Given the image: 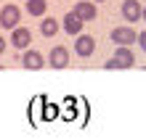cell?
Listing matches in <instances>:
<instances>
[{"instance_id": "obj_1", "label": "cell", "mask_w": 146, "mask_h": 140, "mask_svg": "<svg viewBox=\"0 0 146 140\" xmlns=\"http://www.w3.org/2000/svg\"><path fill=\"white\" fill-rule=\"evenodd\" d=\"M135 64V56H133V50H130V45H119L117 50H114V58H109L106 61V69H130Z\"/></svg>"}, {"instance_id": "obj_2", "label": "cell", "mask_w": 146, "mask_h": 140, "mask_svg": "<svg viewBox=\"0 0 146 140\" xmlns=\"http://www.w3.org/2000/svg\"><path fill=\"white\" fill-rule=\"evenodd\" d=\"M16 24H21V8L13 5V3H8L3 11H0V27L3 29H13Z\"/></svg>"}, {"instance_id": "obj_3", "label": "cell", "mask_w": 146, "mask_h": 140, "mask_svg": "<svg viewBox=\"0 0 146 140\" xmlns=\"http://www.w3.org/2000/svg\"><path fill=\"white\" fill-rule=\"evenodd\" d=\"M29 42H32V32L27 27H21V24H16L11 29V45L16 50H24V48H29Z\"/></svg>"}, {"instance_id": "obj_4", "label": "cell", "mask_w": 146, "mask_h": 140, "mask_svg": "<svg viewBox=\"0 0 146 140\" xmlns=\"http://www.w3.org/2000/svg\"><path fill=\"white\" fill-rule=\"evenodd\" d=\"M93 50H96V40H93V34H77V40H74V53L80 56V58H88L93 56Z\"/></svg>"}, {"instance_id": "obj_5", "label": "cell", "mask_w": 146, "mask_h": 140, "mask_svg": "<svg viewBox=\"0 0 146 140\" xmlns=\"http://www.w3.org/2000/svg\"><path fill=\"white\" fill-rule=\"evenodd\" d=\"M135 34H138V32H135L133 27H114L109 37H111L114 45H133V42H135Z\"/></svg>"}, {"instance_id": "obj_6", "label": "cell", "mask_w": 146, "mask_h": 140, "mask_svg": "<svg viewBox=\"0 0 146 140\" xmlns=\"http://www.w3.org/2000/svg\"><path fill=\"white\" fill-rule=\"evenodd\" d=\"M21 66L24 69H29V72H40L42 66H45V56L40 53V50H27V53L21 56Z\"/></svg>"}, {"instance_id": "obj_7", "label": "cell", "mask_w": 146, "mask_h": 140, "mask_svg": "<svg viewBox=\"0 0 146 140\" xmlns=\"http://www.w3.org/2000/svg\"><path fill=\"white\" fill-rule=\"evenodd\" d=\"M141 11H143V5L138 3V0H125L122 5H119V13L125 16V21L127 24H135L141 19Z\"/></svg>"}, {"instance_id": "obj_8", "label": "cell", "mask_w": 146, "mask_h": 140, "mask_svg": "<svg viewBox=\"0 0 146 140\" xmlns=\"http://www.w3.org/2000/svg\"><path fill=\"white\" fill-rule=\"evenodd\" d=\"M50 69H66L69 66V50H66L64 45H56L53 50H50Z\"/></svg>"}, {"instance_id": "obj_9", "label": "cell", "mask_w": 146, "mask_h": 140, "mask_svg": "<svg viewBox=\"0 0 146 140\" xmlns=\"http://www.w3.org/2000/svg\"><path fill=\"white\" fill-rule=\"evenodd\" d=\"M72 11H74L77 16H80L82 21H93V19L98 16V11H96V3H93V0H80V3H77V5L72 8Z\"/></svg>"}, {"instance_id": "obj_10", "label": "cell", "mask_w": 146, "mask_h": 140, "mask_svg": "<svg viewBox=\"0 0 146 140\" xmlns=\"http://www.w3.org/2000/svg\"><path fill=\"white\" fill-rule=\"evenodd\" d=\"M82 24H85V21L80 19V16H77L74 11H69V13L64 16L61 27H64V32H66V34H80V32H82Z\"/></svg>"}, {"instance_id": "obj_11", "label": "cell", "mask_w": 146, "mask_h": 140, "mask_svg": "<svg viewBox=\"0 0 146 140\" xmlns=\"http://www.w3.org/2000/svg\"><path fill=\"white\" fill-rule=\"evenodd\" d=\"M24 8H27L29 16H42V13L48 11V3H45V0H27Z\"/></svg>"}, {"instance_id": "obj_12", "label": "cell", "mask_w": 146, "mask_h": 140, "mask_svg": "<svg viewBox=\"0 0 146 140\" xmlns=\"http://www.w3.org/2000/svg\"><path fill=\"white\" fill-rule=\"evenodd\" d=\"M58 32V21L50 16V19H42L40 21V34H45V37H53V34Z\"/></svg>"}, {"instance_id": "obj_13", "label": "cell", "mask_w": 146, "mask_h": 140, "mask_svg": "<svg viewBox=\"0 0 146 140\" xmlns=\"http://www.w3.org/2000/svg\"><path fill=\"white\" fill-rule=\"evenodd\" d=\"M135 40H138V48L146 53V32H138V34H135Z\"/></svg>"}, {"instance_id": "obj_14", "label": "cell", "mask_w": 146, "mask_h": 140, "mask_svg": "<svg viewBox=\"0 0 146 140\" xmlns=\"http://www.w3.org/2000/svg\"><path fill=\"white\" fill-rule=\"evenodd\" d=\"M5 45H8V42H5V37H3V34H0V56L5 53Z\"/></svg>"}, {"instance_id": "obj_15", "label": "cell", "mask_w": 146, "mask_h": 140, "mask_svg": "<svg viewBox=\"0 0 146 140\" xmlns=\"http://www.w3.org/2000/svg\"><path fill=\"white\" fill-rule=\"evenodd\" d=\"M141 19H146V5H143V11H141Z\"/></svg>"}, {"instance_id": "obj_16", "label": "cell", "mask_w": 146, "mask_h": 140, "mask_svg": "<svg viewBox=\"0 0 146 140\" xmlns=\"http://www.w3.org/2000/svg\"><path fill=\"white\" fill-rule=\"evenodd\" d=\"M93 3H104V0H93Z\"/></svg>"}]
</instances>
